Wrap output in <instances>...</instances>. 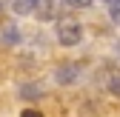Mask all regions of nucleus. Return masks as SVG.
<instances>
[{
    "mask_svg": "<svg viewBox=\"0 0 120 117\" xmlns=\"http://www.w3.org/2000/svg\"><path fill=\"white\" fill-rule=\"evenodd\" d=\"M80 40H83V29L77 20H71V17L57 20V43L60 46H77Z\"/></svg>",
    "mask_w": 120,
    "mask_h": 117,
    "instance_id": "1",
    "label": "nucleus"
},
{
    "mask_svg": "<svg viewBox=\"0 0 120 117\" xmlns=\"http://www.w3.org/2000/svg\"><path fill=\"white\" fill-rule=\"evenodd\" d=\"M77 77H80V66H77V63H63V66L54 71V80H57L60 86H69V83H74Z\"/></svg>",
    "mask_w": 120,
    "mask_h": 117,
    "instance_id": "2",
    "label": "nucleus"
},
{
    "mask_svg": "<svg viewBox=\"0 0 120 117\" xmlns=\"http://www.w3.org/2000/svg\"><path fill=\"white\" fill-rule=\"evenodd\" d=\"M37 17L40 20H57V0H40Z\"/></svg>",
    "mask_w": 120,
    "mask_h": 117,
    "instance_id": "3",
    "label": "nucleus"
},
{
    "mask_svg": "<svg viewBox=\"0 0 120 117\" xmlns=\"http://www.w3.org/2000/svg\"><path fill=\"white\" fill-rule=\"evenodd\" d=\"M37 6H40V0H11V9L17 14H32L37 11Z\"/></svg>",
    "mask_w": 120,
    "mask_h": 117,
    "instance_id": "4",
    "label": "nucleus"
},
{
    "mask_svg": "<svg viewBox=\"0 0 120 117\" xmlns=\"http://www.w3.org/2000/svg\"><path fill=\"white\" fill-rule=\"evenodd\" d=\"M0 40H3L6 46H17V40H20V32H17L14 26H6V29H3V37H0Z\"/></svg>",
    "mask_w": 120,
    "mask_h": 117,
    "instance_id": "5",
    "label": "nucleus"
},
{
    "mask_svg": "<svg viewBox=\"0 0 120 117\" xmlns=\"http://www.w3.org/2000/svg\"><path fill=\"white\" fill-rule=\"evenodd\" d=\"M109 91L114 97H120V71H114V74L109 77Z\"/></svg>",
    "mask_w": 120,
    "mask_h": 117,
    "instance_id": "6",
    "label": "nucleus"
},
{
    "mask_svg": "<svg viewBox=\"0 0 120 117\" xmlns=\"http://www.w3.org/2000/svg\"><path fill=\"white\" fill-rule=\"evenodd\" d=\"M20 94H23V97H34V94L40 97L43 91H40V86H34V83H29V86H23V91H20Z\"/></svg>",
    "mask_w": 120,
    "mask_h": 117,
    "instance_id": "7",
    "label": "nucleus"
},
{
    "mask_svg": "<svg viewBox=\"0 0 120 117\" xmlns=\"http://www.w3.org/2000/svg\"><path fill=\"white\" fill-rule=\"evenodd\" d=\"M112 20L120 26V0H117V3H112Z\"/></svg>",
    "mask_w": 120,
    "mask_h": 117,
    "instance_id": "8",
    "label": "nucleus"
},
{
    "mask_svg": "<svg viewBox=\"0 0 120 117\" xmlns=\"http://www.w3.org/2000/svg\"><path fill=\"white\" fill-rule=\"evenodd\" d=\"M20 117H43V111H37V109H26Z\"/></svg>",
    "mask_w": 120,
    "mask_h": 117,
    "instance_id": "9",
    "label": "nucleus"
},
{
    "mask_svg": "<svg viewBox=\"0 0 120 117\" xmlns=\"http://www.w3.org/2000/svg\"><path fill=\"white\" fill-rule=\"evenodd\" d=\"M89 3H92V0H69V6H77V9L80 6H89Z\"/></svg>",
    "mask_w": 120,
    "mask_h": 117,
    "instance_id": "10",
    "label": "nucleus"
},
{
    "mask_svg": "<svg viewBox=\"0 0 120 117\" xmlns=\"http://www.w3.org/2000/svg\"><path fill=\"white\" fill-rule=\"evenodd\" d=\"M114 51H117V57H120V40H117V43H114Z\"/></svg>",
    "mask_w": 120,
    "mask_h": 117,
    "instance_id": "11",
    "label": "nucleus"
}]
</instances>
